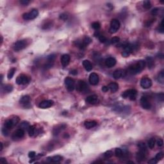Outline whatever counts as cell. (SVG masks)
<instances>
[{
    "label": "cell",
    "mask_w": 164,
    "mask_h": 164,
    "mask_svg": "<svg viewBox=\"0 0 164 164\" xmlns=\"http://www.w3.org/2000/svg\"><path fill=\"white\" fill-rule=\"evenodd\" d=\"M147 62H148V68L149 69H151L153 68L154 67V66H155V62H154L153 58L151 57H149L146 58Z\"/></svg>",
    "instance_id": "obj_27"
},
{
    "label": "cell",
    "mask_w": 164,
    "mask_h": 164,
    "mask_svg": "<svg viewBox=\"0 0 164 164\" xmlns=\"http://www.w3.org/2000/svg\"><path fill=\"white\" fill-rule=\"evenodd\" d=\"M53 104L54 101L52 100H45V101H43L40 103L39 105V107L42 109L48 108L53 105Z\"/></svg>",
    "instance_id": "obj_12"
},
{
    "label": "cell",
    "mask_w": 164,
    "mask_h": 164,
    "mask_svg": "<svg viewBox=\"0 0 164 164\" xmlns=\"http://www.w3.org/2000/svg\"><path fill=\"white\" fill-rule=\"evenodd\" d=\"M101 90L103 92H108V91L109 90L108 87H107V86H104V87H102Z\"/></svg>",
    "instance_id": "obj_52"
},
{
    "label": "cell",
    "mask_w": 164,
    "mask_h": 164,
    "mask_svg": "<svg viewBox=\"0 0 164 164\" xmlns=\"http://www.w3.org/2000/svg\"><path fill=\"white\" fill-rule=\"evenodd\" d=\"M39 16V12L37 10L33 9L29 13H25L23 16V18L25 20H32L35 19Z\"/></svg>",
    "instance_id": "obj_4"
},
{
    "label": "cell",
    "mask_w": 164,
    "mask_h": 164,
    "mask_svg": "<svg viewBox=\"0 0 164 164\" xmlns=\"http://www.w3.org/2000/svg\"><path fill=\"white\" fill-rule=\"evenodd\" d=\"M138 147L140 149L147 151V147L144 142H139V144H138Z\"/></svg>",
    "instance_id": "obj_39"
},
{
    "label": "cell",
    "mask_w": 164,
    "mask_h": 164,
    "mask_svg": "<svg viewBox=\"0 0 164 164\" xmlns=\"http://www.w3.org/2000/svg\"><path fill=\"white\" fill-rule=\"evenodd\" d=\"M115 156L117 157H121L123 155V151H122L121 149L120 148H116L115 150Z\"/></svg>",
    "instance_id": "obj_35"
},
{
    "label": "cell",
    "mask_w": 164,
    "mask_h": 164,
    "mask_svg": "<svg viewBox=\"0 0 164 164\" xmlns=\"http://www.w3.org/2000/svg\"><path fill=\"white\" fill-rule=\"evenodd\" d=\"M143 7L146 9H149L151 7V3L150 1H149V0L144 1L143 3Z\"/></svg>",
    "instance_id": "obj_34"
},
{
    "label": "cell",
    "mask_w": 164,
    "mask_h": 164,
    "mask_svg": "<svg viewBox=\"0 0 164 164\" xmlns=\"http://www.w3.org/2000/svg\"><path fill=\"white\" fill-rule=\"evenodd\" d=\"M157 163H158V161L155 158H152L148 161V164H156Z\"/></svg>",
    "instance_id": "obj_49"
},
{
    "label": "cell",
    "mask_w": 164,
    "mask_h": 164,
    "mask_svg": "<svg viewBox=\"0 0 164 164\" xmlns=\"http://www.w3.org/2000/svg\"><path fill=\"white\" fill-rule=\"evenodd\" d=\"M48 159H49V160L51 161V162L59 163L62 160V157L61 156L57 155L54 156L53 157H51V158H48Z\"/></svg>",
    "instance_id": "obj_26"
},
{
    "label": "cell",
    "mask_w": 164,
    "mask_h": 164,
    "mask_svg": "<svg viewBox=\"0 0 164 164\" xmlns=\"http://www.w3.org/2000/svg\"><path fill=\"white\" fill-rule=\"evenodd\" d=\"M36 154L35 153L34 151H31L28 154V156L30 158H35V156Z\"/></svg>",
    "instance_id": "obj_48"
},
{
    "label": "cell",
    "mask_w": 164,
    "mask_h": 164,
    "mask_svg": "<svg viewBox=\"0 0 164 164\" xmlns=\"http://www.w3.org/2000/svg\"><path fill=\"white\" fill-rule=\"evenodd\" d=\"M146 153L147 151L140 149V151L138 152L137 154V156H136L137 160L139 162H141L143 160H144L146 157Z\"/></svg>",
    "instance_id": "obj_18"
},
{
    "label": "cell",
    "mask_w": 164,
    "mask_h": 164,
    "mask_svg": "<svg viewBox=\"0 0 164 164\" xmlns=\"http://www.w3.org/2000/svg\"><path fill=\"white\" fill-rule=\"evenodd\" d=\"M156 98L160 101H163L164 99V93H160V94H156Z\"/></svg>",
    "instance_id": "obj_40"
},
{
    "label": "cell",
    "mask_w": 164,
    "mask_h": 164,
    "mask_svg": "<svg viewBox=\"0 0 164 164\" xmlns=\"http://www.w3.org/2000/svg\"><path fill=\"white\" fill-rule=\"evenodd\" d=\"M164 19H163L162 21V22H161L160 26V28H159V29H158V32H161V33H164Z\"/></svg>",
    "instance_id": "obj_45"
},
{
    "label": "cell",
    "mask_w": 164,
    "mask_h": 164,
    "mask_svg": "<svg viewBox=\"0 0 164 164\" xmlns=\"http://www.w3.org/2000/svg\"><path fill=\"white\" fill-rule=\"evenodd\" d=\"M98 38H99V41L101 42H107V39H106V37H105V36L102 35H101L100 34L98 36Z\"/></svg>",
    "instance_id": "obj_42"
},
{
    "label": "cell",
    "mask_w": 164,
    "mask_h": 164,
    "mask_svg": "<svg viewBox=\"0 0 164 164\" xmlns=\"http://www.w3.org/2000/svg\"><path fill=\"white\" fill-rule=\"evenodd\" d=\"M86 102L90 105H96L98 103L99 98L96 95H92L87 97L86 99Z\"/></svg>",
    "instance_id": "obj_17"
},
{
    "label": "cell",
    "mask_w": 164,
    "mask_h": 164,
    "mask_svg": "<svg viewBox=\"0 0 164 164\" xmlns=\"http://www.w3.org/2000/svg\"><path fill=\"white\" fill-rule=\"evenodd\" d=\"M70 60H71V57L70 56L67 54H64L63 55L62 57H61L60 58V62L61 64L64 67H66V66H67L70 62Z\"/></svg>",
    "instance_id": "obj_19"
},
{
    "label": "cell",
    "mask_w": 164,
    "mask_h": 164,
    "mask_svg": "<svg viewBox=\"0 0 164 164\" xmlns=\"http://www.w3.org/2000/svg\"><path fill=\"white\" fill-rule=\"evenodd\" d=\"M19 122V118L18 117H14L11 119H8L7 121H6L5 123V127L6 128H7L8 130H10L15 125L17 124V123Z\"/></svg>",
    "instance_id": "obj_8"
},
{
    "label": "cell",
    "mask_w": 164,
    "mask_h": 164,
    "mask_svg": "<svg viewBox=\"0 0 164 164\" xmlns=\"http://www.w3.org/2000/svg\"><path fill=\"white\" fill-rule=\"evenodd\" d=\"M16 71V68H12V69H10L9 70V71L8 73L7 74V77L8 80H10V79L12 78L13 76H14V75Z\"/></svg>",
    "instance_id": "obj_32"
},
{
    "label": "cell",
    "mask_w": 164,
    "mask_h": 164,
    "mask_svg": "<svg viewBox=\"0 0 164 164\" xmlns=\"http://www.w3.org/2000/svg\"><path fill=\"white\" fill-rule=\"evenodd\" d=\"M158 10L159 9L158 8H155L153 9L151 11V14L153 15V16H157L158 14Z\"/></svg>",
    "instance_id": "obj_43"
},
{
    "label": "cell",
    "mask_w": 164,
    "mask_h": 164,
    "mask_svg": "<svg viewBox=\"0 0 164 164\" xmlns=\"http://www.w3.org/2000/svg\"><path fill=\"white\" fill-rule=\"evenodd\" d=\"M92 27L94 30H99V29L100 28L101 25H100V23H98V22H94V23H93L92 24Z\"/></svg>",
    "instance_id": "obj_36"
},
{
    "label": "cell",
    "mask_w": 164,
    "mask_h": 164,
    "mask_svg": "<svg viewBox=\"0 0 164 164\" xmlns=\"http://www.w3.org/2000/svg\"><path fill=\"white\" fill-rule=\"evenodd\" d=\"M70 74H73V75H76L78 74V71H77L76 70H72V71H70Z\"/></svg>",
    "instance_id": "obj_54"
},
{
    "label": "cell",
    "mask_w": 164,
    "mask_h": 164,
    "mask_svg": "<svg viewBox=\"0 0 164 164\" xmlns=\"http://www.w3.org/2000/svg\"><path fill=\"white\" fill-rule=\"evenodd\" d=\"M30 79L29 77L25 74H21L18 76L16 79V83L17 85H26L30 82Z\"/></svg>",
    "instance_id": "obj_6"
},
{
    "label": "cell",
    "mask_w": 164,
    "mask_h": 164,
    "mask_svg": "<svg viewBox=\"0 0 164 164\" xmlns=\"http://www.w3.org/2000/svg\"><path fill=\"white\" fill-rule=\"evenodd\" d=\"M20 104L25 107H29L30 106V98L29 96H24L19 101Z\"/></svg>",
    "instance_id": "obj_16"
},
{
    "label": "cell",
    "mask_w": 164,
    "mask_h": 164,
    "mask_svg": "<svg viewBox=\"0 0 164 164\" xmlns=\"http://www.w3.org/2000/svg\"><path fill=\"white\" fill-rule=\"evenodd\" d=\"M137 94V91L135 89H129L124 91L122 94L124 98H130L131 100H135Z\"/></svg>",
    "instance_id": "obj_2"
},
{
    "label": "cell",
    "mask_w": 164,
    "mask_h": 164,
    "mask_svg": "<svg viewBox=\"0 0 164 164\" xmlns=\"http://www.w3.org/2000/svg\"><path fill=\"white\" fill-rule=\"evenodd\" d=\"M0 162L2 163V164H5V163H7V161L6 160V159L5 158H1Z\"/></svg>",
    "instance_id": "obj_53"
},
{
    "label": "cell",
    "mask_w": 164,
    "mask_h": 164,
    "mask_svg": "<svg viewBox=\"0 0 164 164\" xmlns=\"http://www.w3.org/2000/svg\"><path fill=\"white\" fill-rule=\"evenodd\" d=\"M157 80H158V82H160V83H164V71H162L159 73L158 74V78H157Z\"/></svg>",
    "instance_id": "obj_33"
},
{
    "label": "cell",
    "mask_w": 164,
    "mask_h": 164,
    "mask_svg": "<svg viewBox=\"0 0 164 164\" xmlns=\"http://www.w3.org/2000/svg\"><path fill=\"white\" fill-rule=\"evenodd\" d=\"M24 135H25V130L21 128L18 129L13 134L12 139L14 140L21 139V138L23 137Z\"/></svg>",
    "instance_id": "obj_13"
},
{
    "label": "cell",
    "mask_w": 164,
    "mask_h": 164,
    "mask_svg": "<svg viewBox=\"0 0 164 164\" xmlns=\"http://www.w3.org/2000/svg\"><path fill=\"white\" fill-rule=\"evenodd\" d=\"M120 41V38L118 37H113L112 39H111L110 42L112 44H116V43H118Z\"/></svg>",
    "instance_id": "obj_41"
},
{
    "label": "cell",
    "mask_w": 164,
    "mask_h": 164,
    "mask_svg": "<svg viewBox=\"0 0 164 164\" xmlns=\"http://www.w3.org/2000/svg\"><path fill=\"white\" fill-rule=\"evenodd\" d=\"M133 51V46L130 44H126L124 47V51L122 53V55L124 57H128Z\"/></svg>",
    "instance_id": "obj_14"
},
{
    "label": "cell",
    "mask_w": 164,
    "mask_h": 164,
    "mask_svg": "<svg viewBox=\"0 0 164 164\" xmlns=\"http://www.w3.org/2000/svg\"><path fill=\"white\" fill-rule=\"evenodd\" d=\"M2 89H3V90L5 91V92L8 93L12 91L13 87L12 85H9V84H8V85H5L3 87H2Z\"/></svg>",
    "instance_id": "obj_31"
},
{
    "label": "cell",
    "mask_w": 164,
    "mask_h": 164,
    "mask_svg": "<svg viewBox=\"0 0 164 164\" xmlns=\"http://www.w3.org/2000/svg\"><path fill=\"white\" fill-rule=\"evenodd\" d=\"M155 144H156V140H155V139H154V138H151V139H150L148 142V146H149V148H151V149L154 148V147H155Z\"/></svg>",
    "instance_id": "obj_30"
},
{
    "label": "cell",
    "mask_w": 164,
    "mask_h": 164,
    "mask_svg": "<svg viewBox=\"0 0 164 164\" xmlns=\"http://www.w3.org/2000/svg\"><path fill=\"white\" fill-rule=\"evenodd\" d=\"M157 146L158 147H162L163 145H164V142H163L162 139H159L156 142Z\"/></svg>",
    "instance_id": "obj_47"
},
{
    "label": "cell",
    "mask_w": 164,
    "mask_h": 164,
    "mask_svg": "<svg viewBox=\"0 0 164 164\" xmlns=\"http://www.w3.org/2000/svg\"><path fill=\"white\" fill-rule=\"evenodd\" d=\"M66 126L64 124L58 125L55 128L53 129V135H57L61 132V131H62L64 129H65Z\"/></svg>",
    "instance_id": "obj_25"
},
{
    "label": "cell",
    "mask_w": 164,
    "mask_h": 164,
    "mask_svg": "<svg viewBox=\"0 0 164 164\" xmlns=\"http://www.w3.org/2000/svg\"><path fill=\"white\" fill-rule=\"evenodd\" d=\"M146 67V62L144 60H140L134 64L131 65L128 67V71L131 74H137L140 73Z\"/></svg>",
    "instance_id": "obj_1"
},
{
    "label": "cell",
    "mask_w": 164,
    "mask_h": 164,
    "mask_svg": "<svg viewBox=\"0 0 164 164\" xmlns=\"http://www.w3.org/2000/svg\"><path fill=\"white\" fill-rule=\"evenodd\" d=\"M20 3L23 5H27L30 3V1H28V0H21V1H20Z\"/></svg>",
    "instance_id": "obj_51"
},
{
    "label": "cell",
    "mask_w": 164,
    "mask_h": 164,
    "mask_svg": "<svg viewBox=\"0 0 164 164\" xmlns=\"http://www.w3.org/2000/svg\"><path fill=\"white\" fill-rule=\"evenodd\" d=\"M152 85V81L149 78H143L141 79L140 80V86L143 89H147L151 87Z\"/></svg>",
    "instance_id": "obj_10"
},
{
    "label": "cell",
    "mask_w": 164,
    "mask_h": 164,
    "mask_svg": "<svg viewBox=\"0 0 164 164\" xmlns=\"http://www.w3.org/2000/svg\"><path fill=\"white\" fill-rule=\"evenodd\" d=\"M163 157H164V153L163 152H160V153L156 154V155L155 158L158 162L159 160H161L163 158Z\"/></svg>",
    "instance_id": "obj_38"
},
{
    "label": "cell",
    "mask_w": 164,
    "mask_h": 164,
    "mask_svg": "<svg viewBox=\"0 0 164 164\" xmlns=\"http://www.w3.org/2000/svg\"><path fill=\"white\" fill-rule=\"evenodd\" d=\"M67 17H68L67 15L66 14H61L60 16V19L64 20V21L67 19Z\"/></svg>",
    "instance_id": "obj_50"
},
{
    "label": "cell",
    "mask_w": 164,
    "mask_h": 164,
    "mask_svg": "<svg viewBox=\"0 0 164 164\" xmlns=\"http://www.w3.org/2000/svg\"><path fill=\"white\" fill-rule=\"evenodd\" d=\"M140 104L143 108L146 109V110H149L151 107V103H149V101H148L147 98H146L144 96H142L141 98Z\"/></svg>",
    "instance_id": "obj_15"
},
{
    "label": "cell",
    "mask_w": 164,
    "mask_h": 164,
    "mask_svg": "<svg viewBox=\"0 0 164 164\" xmlns=\"http://www.w3.org/2000/svg\"><path fill=\"white\" fill-rule=\"evenodd\" d=\"M27 45H28V43H27L26 40H20L15 43L14 49L15 51H19L25 49L27 46Z\"/></svg>",
    "instance_id": "obj_5"
},
{
    "label": "cell",
    "mask_w": 164,
    "mask_h": 164,
    "mask_svg": "<svg viewBox=\"0 0 164 164\" xmlns=\"http://www.w3.org/2000/svg\"><path fill=\"white\" fill-rule=\"evenodd\" d=\"M108 87L109 90H110L112 92H115L119 89V85L117 83H114V82L110 83Z\"/></svg>",
    "instance_id": "obj_23"
},
{
    "label": "cell",
    "mask_w": 164,
    "mask_h": 164,
    "mask_svg": "<svg viewBox=\"0 0 164 164\" xmlns=\"http://www.w3.org/2000/svg\"><path fill=\"white\" fill-rule=\"evenodd\" d=\"M97 124H98L97 122L95 121H88L85 122L84 125L87 129H90L96 126Z\"/></svg>",
    "instance_id": "obj_22"
},
{
    "label": "cell",
    "mask_w": 164,
    "mask_h": 164,
    "mask_svg": "<svg viewBox=\"0 0 164 164\" xmlns=\"http://www.w3.org/2000/svg\"><path fill=\"white\" fill-rule=\"evenodd\" d=\"M55 59V55H54V54L48 56V60L49 61V62H53Z\"/></svg>",
    "instance_id": "obj_46"
},
{
    "label": "cell",
    "mask_w": 164,
    "mask_h": 164,
    "mask_svg": "<svg viewBox=\"0 0 164 164\" xmlns=\"http://www.w3.org/2000/svg\"><path fill=\"white\" fill-rule=\"evenodd\" d=\"M83 66L84 68L85 69L86 71H90L92 69V65L89 60H83Z\"/></svg>",
    "instance_id": "obj_24"
},
{
    "label": "cell",
    "mask_w": 164,
    "mask_h": 164,
    "mask_svg": "<svg viewBox=\"0 0 164 164\" xmlns=\"http://www.w3.org/2000/svg\"><path fill=\"white\" fill-rule=\"evenodd\" d=\"M120 22L118 21L117 19H112L110 23V28L109 29V32L110 33H115L119 30V29L120 28Z\"/></svg>",
    "instance_id": "obj_3"
},
{
    "label": "cell",
    "mask_w": 164,
    "mask_h": 164,
    "mask_svg": "<svg viewBox=\"0 0 164 164\" xmlns=\"http://www.w3.org/2000/svg\"><path fill=\"white\" fill-rule=\"evenodd\" d=\"M65 84H66V88L69 91H73L75 87V82L73 79L69 77H67L65 79Z\"/></svg>",
    "instance_id": "obj_7"
},
{
    "label": "cell",
    "mask_w": 164,
    "mask_h": 164,
    "mask_svg": "<svg viewBox=\"0 0 164 164\" xmlns=\"http://www.w3.org/2000/svg\"><path fill=\"white\" fill-rule=\"evenodd\" d=\"M0 145H1V149H0V151H1L2 150H3V144H2V143H0Z\"/></svg>",
    "instance_id": "obj_55"
},
{
    "label": "cell",
    "mask_w": 164,
    "mask_h": 164,
    "mask_svg": "<svg viewBox=\"0 0 164 164\" xmlns=\"http://www.w3.org/2000/svg\"><path fill=\"white\" fill-rule=\"evenodd\" d=\"M2 133H3L4 136H8V130L5 127V128L2 129Z\"/></svg>",
    "instance_id": "obj_44"
},
{
    "label": "cell",
    "mask_w": 164,
    "mask_h": 164,
    "mask_svg": "<svg viewBox=\"0 0 164 164\" xmlns=\"http://www.w3.org/2000/svg\"><path fill=\"white\" fill-rule=\"evenodd\" d=\"M99 81V76L95 73H91L89 76V82L92 85H98Z\"/></svg>",
    "instance_id": "obj_11"
},
{
    "label": "cell",
    "mask_w": 164,
    "mask_h": 164,
    "mask_svg": "<svg viewBox=\"0 0 164 164\" xmlns=\"http://www.w3.org/2000/svg\"><path fill=\"white\" fill-rule=\"evenodd\" d=\"M113 156V152L110 150H109V151H107L104 154V156L106 158H110L111 157Z\"/></svg>",
    "instance_id": "obj_37"
},
{
    "label": "cell",
    "mask_w": 164,
    "mask_h": 164,
    "mask_svg": "<svg viewBox=\"0 0 164 164\" xmlns=\"http://www.w3.org/2000/svg\"><path fill=\"white\" fill-rule=\"evenodd\" d=\"M76 87L77 90H78L79 92H86L87 91L89 87H88L87 83L84 81L80 80L78 82Z\"/></svg>",
    "instance_id": "obj_9"
},
{
    "label": "cell",
    "mask_w": 164,
    "mask_h": 164,
    "mask_svg": "<svg viewBox=\"0 0 164 164\" xmlns=\"http://www.w3.org/2000/svg\"><path fill=\"white\" fill-rule=\"evenodd\" d=\"M28 131L30 137H33L36 134V128L35 127V126H30L29 127Z\"/></svg>",
    "instance_id": "obj_28"
},
{
    "label": "cell",
    "mask_w": 164,
    "mask_h": 164,
    "mask_svg": "<svg viewBox=\"0 0 164 164\" xmlns=\"http://www.w3.org/2000/svg\"><path fill=\"white\" fill-rule=\"evenodd\" d=\"M116 60L113 57H109L106 59L105 60V66L107 67L111 68L114 67L116 64Z\"/></svg>",
    "instance_id": "obj_21"
},
{
    "label": "cell",
    "mask_w": 164,
    "mask_h": 164,
    "mask_svg": "<svg viewBox=\"0 0 164 164\" xmlns=\"http://www.w3.org/2000/svg\"><path fill=\"white\" fill-rule=\"evenodd\" d=\"M125 74H126V72H125L124 70L117 69L114 73L113 76L115 80H118V79L121 78L122 77L124 76Z\"/></svg>",
    "instance_id": "obj_20"
},
{
    "label": "cell",
    "mask_w": 164,
    "mask_h": 164,
    "mask_svg": "<svg viewBox=\"0 0 164 164\" xmlns=\"http://www.w3.org/2000/svg\"><path fill=\"white\" fill-rule=\"evenodd\" d=\"M30 126V125L29 123L26 121L22 122L20 124V128L23 129L24 130H28Z\"/></svg>",
    "instance_id": "obj_29"
}]
</instances>
